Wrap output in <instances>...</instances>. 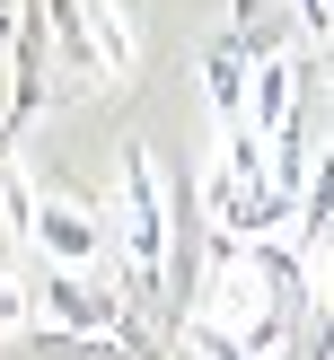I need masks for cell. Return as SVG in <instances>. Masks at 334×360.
<instances>
[{"label":"cell","mask_w":334,"mask_h":360,"mask_svg":"<svg viewBox=\"0 0 334 360\" xmlns=\"http://www.w3.org/2000/svg\"><path fill=\"white\" fill-rule=\"evenodd\" d=\"M115 246H123V299L150 308L167 326V246H176V211H167V185H158V158L123 150V211H115Z\"/></svg>","instance_id":"cell-1"},{"label":"cell","mask_w":334,"mask_h":360,"mask_svg":"<svg viewBox=\"0 0 334 360\" xmlns=\"http://www.w3.org/2000/svg\"><path fill=\"white\" fill-rule=\"evenodd\" d=\"M105 238H115V229H105L79 193H62V185H44V176H35V246H44V264L97 273V264H105Z\"/></svg>","instance_id":"cell-2"},{"label":"cell","mask_w":334,"mask_h":360,"mask_svg":"<svg viewBox=\"0 0 334 360\" xmlns=\"http://www.w3.org/2000/svg\"><path fill=\"white\" fill-rule=\"evenodd\" d=\"M35 299H44V326H70V334H132V299H123V290H105L97 273L44 264Z\"/></svg>","instance_id":"cell-3"},{"label":"cell","mask_w":334,"mask_h":360,"mask_svg":"<svg viewBox=\"0 0 334 360\" xmlns=\"http://www.w3.org/2000/svg\"><path fill=\"white\" fill-rule=\"evenodd\" d=\"M44 44H53L44 0H27V18L9 27V105H0V141H18L35 123V105H44Z\"/></svg>","instance_id":"cell-4"},{"label":"cell","mask_w":334,"mask_h":360,"mask_svg":"<svg viewBox=\"0 0 334 360\" xmlns=\"http://www.w3.org/2000/svg\"><path fill=\"white\" fill-rule=\"evenodd\" d=\"M299 97H308V70H299L290 53H264V62H255V79H246V123L273 141L281 123L299 115Z\"/></svg>","instance_id":"cell-5"},{"label":"cell","mask_w":334,"mask_h":360,"mask_svg":"<svg viewBox=\"0 0 334 360\" xmlns=\"http://www.w3.org/2000/svg\"><path fill=\"white\" fill-rule=\"evenodd\" d=\"M246 79H255V62L238 53V35H220L203 53V88H211V115L220 123H246Z\"/></svg>","instance_id":"cell-6"},{"label":"cell","mask_w":334,"mask_h":360,"mask_svg":"<svg viewBox=\"0 0 334 360\" xmlns=\"http://www.w3.org/2000/svg\"><path fill=\"white\" fill-rule=\"evenodd\" d=\"M27 352L35 360H150L132 334H70V326H35Z\"/></svg>","instance_id":"cell-7"},{"label":"cell","mask_w":334,"mask_h":360,"mask_svg":"<svg viewBox=\"0 0 334 360\" xmlns=\"http://www.w3.org/2000/svg\"><path fill=\"white\" fill-rule=\"evenodd\" d=\"M88 35H97V70L105 79H132V9L123 0H88Z\"/></svg>","instance_id":"cell-8"},{"label":"cell","mask_w":334,"mask_h":360,"mask_svg":"<svg viewBox=\"0 0 334 360\" xmlns=\"http://www.w3.org/2000/svg\"><path fill=\"white\" fill-rule=\"evenodd\" d=\"M44 27H53V53H62L70 70L105 79V70H97V35H88V0H44Z\"/></svg>","instance_id":"cell-9"},{"label":"cell","mask_w":334,"mask_h":360,"mask_svg":"<svg viewBox=\"0 0 334 360\" xmlns=\"http://www.w3.org/2000/svg\"><path fill=\"white\" fill-rule=\"evenodd\" d=\"M0 238L35 246V158H0Z\"/></svg>","instance_id":"cell-10"},{"label":"cell","mask_w":334,"mask_h":360,"mask_svg":"<svg viewBox=\"0 0 334 360\" xmlns=\"http://www.w3.org/2000/svg\"><path fill=\"white\" fill-rule=\"evenodd\" d=\"M35 316H44V299H35L27 273H0V343H27Z\"/></svg>","instance_id":"cell-11"},{"label":"cell","mask_w":334,"mask_h":360,"mask_svg":"<svg viewBox=\"0 0 334 360\" xmlns=\"http://www.w3.org/2000/svg\"><path fill=\"white\" fill-rule=\"evenodd\" d=\"M299 35H316V44H334V0H299Z\"/></svg>","instance_id":"cell-12"},{"label":"cell","mask_w":334,"mask_h":360,"mask_svg":"<svg viewBox=\"0 0 334 360\" xmlns=\"http://www.w3.org/2000/svg\"><path fill=\"white\" fill-rule=\"evenodd\" d=\"M308 281H316V299L334 308V246H326V255H308Z\"/></svg>","instance_id":"cell-13"},{"label":"cell","mask_w":334,"mask_h":360,"mask_svg":"<svg viewBox=\"0 0 334 360\" xmlns=\"http://www.w3.org/2000/svg\"><path fill=\"white\" fill-rule=\"evenodd\" d=\"M18 18H27V0H0V35H9V27H18Z\"/></svg>","instance_id":"cell-14"}]
</instances>
